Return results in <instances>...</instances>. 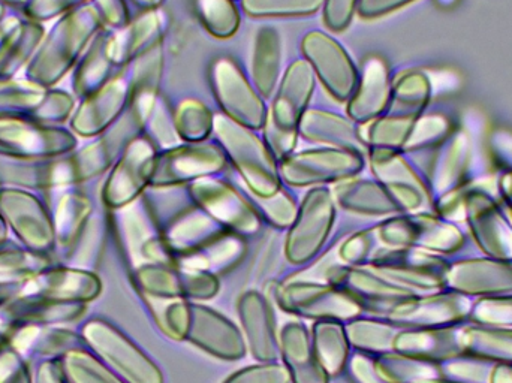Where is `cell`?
Returning a JSON list of instances; mask_svg holds the SVG:
<instances>
[{
	"label": "cell",
	"mask_w": 512,
	"mask_h": 383,
	"mask_svg": "<svg viewBox=\"0 0 512 383\" xmlns=\"http://www.w3.org/2000/svg\"><path fill=\"white\" fill-rule=\"evenodd\" d=\"M213 134L249 192L268 196L282 189L279 164L254 129L218 114L215 116Z\"/></svg>",
	"instance_id": "cell-1"
},
{
	"label": "cell",
	"mask_w": 512,
	"mask_h": 383,
	"mask_svg": "<svg viewBox=\"0 0 512 383\" xmlns=\"http://www.w3.org/2000/svg\"><path fill=\"white\" fill-rule=\"evenodd\" d=\"M336 220V199L327 186H316L298 204V213L289 228L285 255L291 264L304 265L312 261L333 229Z\"/></svg>",
	"instance_id": "cell-2"
},
{
	"label": "cell",
	"mask_w": 512,
	"mask_h": 383,
	"mask_svg": "<svg viewBox=\"0 0 512 383\" xmlns=\"http://www.w3.org/2000/svg\"><path fill=\"white\" fill-rule=\"evenodd\" d=\"M364 158L360 153L333 147L303 150L280 162V179L294 188L337 185L357 177L363 171Z\"/></svg>",
	"instance_id": "cell-3"
},
{
	"label": "cell",
	"mask_w": 512,
	"mask_h": 383,
	"mask_svg": "<svg viewBox=\"0 0 512 383\" xmlns=\"http://www.w3.org/2000/svg\"><path fill=\"white\" fill-rule=\"evenodd\" d=\"M210 83L224 116L254 131L264 128L268 117L264 98L233 59L219 57L213 62Z\"/></svg>",
	"instance_id": "cell-4"
},
{
	"label": "cell",
	"mask_w": 512,
	"mask_h": 383,
	"mask_svg": "<svg viewBox=\"0 0 512 383\" xmlns=\"http://www.w3.org/2000/svg\"><path fill=\"white\" fill-rule=\"evenodd\" d=\"M271 300L283 312L313 321H336L346 324L360 318L363 310L348 295L334 286L313 282H291L277 285Z\"/></svg>",
	"instance_id": "cell-5"
},
{
	"label": "cell",
	"mask_w": 512,
	"mask_h": 383,
	"mask_svg": "<svg viewBox=\"0 0 512 383\" xmlns=\"http://www.w3.org/2000/svg\"><path fill=\"white\" fill-rule=\"evenodd\" d=\"M188 193L194 205L206 211L228 231L245 238L261 231L262 219L251 199L225 180L218 177L197 180L188 186Z\"/></svg>",
	"instance_id": "cell-6"
},
{
	"label": "cell",
	"mask_w": 512,
	"mask_h": 383,
	"mask_svg": "<svg viewBox=\"0 0 512 383\" xmlns=\"http://www.w3.org/2000/svg\"><path fill=\"white\" fill-rule=\"evenodd\" d=\"M227 156L219 144L183 143L159 152L153 170V188L191 185L197 180L216 177L227 167Z\"/></svg>",
	"instance_id": "cell-7"
},
{
	"label": "cell",
	"mask_w": 512,
	"mask_h": 383,
	"mask_svg": "<svg viewBox=\"0 0 512 383\" xmlns=\"http://www.w3.org/2000/svg\"><path fill=\"white\" fill-rule=\"evenodd\" d=\"M301 53L316 78L336 101L348 102L358 83V71L342 44L322 30L301 39Z\"/></svg>",
	"instance_id": "cell-8"
},
{
	"label": "cell",
	"mask_w": 512,
	"mask_h": 383,
	"mask_svg": "<svg viewBox=\"0 0 512 383\" xmlns=\"http://www.w3.org/2000/svg\"><path fill=\"white\" fill-rule=\"evenodd\" d=\"M185 340L224 361L240 360L248 348L242 331L233 322L210 307L194 303Z\"/></svg>",
	"instance_id": "cell-9"
},
{
	"label": "cell",
	"mask_w": 512,
	"mask_h": 383,
	"mask_svg": "<svg viewBox=\"0 0 512 383\" xmlns=\"http://www.w3.org/2000/svg\"><path fill=\"white\" fill-rule=\"evenodd\" d=\"M327 283L348 295L361 310L382 312L403 303L406 292L376 273L352 265H334L327 271Z\"/></svg>",
	"instance_id": "cell-10"
},
{
	"label": "cell",
	"mask_w": 512,
	"mask_h": 383,
	"mask_svg": "<svg viewBox=\"0 0 512 383\" xmlns=\"http://www.w3.org/2000/svg\"><path fill=\"white\" fill-rule=\"evenodd\" d=\"M316 75L306 60H295L280 78L273 95L268 119L286 131H298L304 113L309 110L315 92Z\"/></svg>",
	"instance_id": "cell-11"
},
{
	"label": "cell",
	"mask_w": 512,
	"mask_h": 383,
	"mask_svg": "<svg viewBox=\"0 0 512 383\" xmlns=\"http://www.w3.org/2000/svg\"><path fill=\"white\" fill-rule=\"evenodd\" d=\"M158 149L146 135H138L123 150L119 167L111 177L108 201L113 205L134 202L152 183Z\"/></svg>",
	"instance_id": "cell-12"
},
{
	"label": "cell",
	"mask_w": 512,
	"mask_h": 383,
	"mask_svg": "<svg viewBox=\"0 0 512 383\" xmlns=\"http://www.w3.org/2000/svg\"><path fill=\"white\" fill-rule=\"evenodd\" d=\"M393 84L384 60L369 57L358 74V83L349 101L346 113L352 122L364 126L384 116L390 108Z\"/></svg>",
	"instance_id": "cell-13"
},
{
	"label": "cell",
	"mask_w": 512,
	"mask_h": 383,
	"mask_svg": "<svg viewBox=\"0 0 512 383\" xmlns=\"http://www.w3.org/2000/svg\"><path fill=\"white\" fill-rule=\"evenodd\" d=\"M239 316L246 346L259 363H274L279 357V336L276 331L270 300L256 291L240 297Z\"/></svg>",
	"instance_id": "cell-14"
},
{
	"label": "cell",
	"mask_w": 512,
	"mask_h": 383,
	"mask_svg": "<svg viewBox=\"0 0 512 383\" xmlns=\"http://www.w3.org/2000/svg\"><path fill=\"white\" fill-rule=\"evenodd\" d=\"M298 134L310 143L349 150L363 156L369 153V146L364 140L363 126L352 122L349 117L331 111L309 108L298 125Z\"/></svg>",
	"instance_id": "cell-15"
},
{
	"label": "cell",
	"mask_w": 512,
	"mask_h": 383,
	"mask_svg": "<svg viewBox=\"0 0 512 383\" xmlns=\"http://www.w3.org/2000/svg\"><path fill=\"white\" fill-rule=\"evenodd\" d=\"M225 232H228L227 228L194 205L176 214L162 229L161 235L176 259H179L203 249Z\"/></svg>",
	"instance_id": "cell-16"
},
{
	"label": "cell",
	"mask_w": 512,
	"mask_h": 383,
	"mask_svg": "<svg viewBox=\"0 0 512 383\" xmlns=\"http://www.w3.org/2000/svg\"><path fill=\"white\" fill-rule=\"evenodd\" d=\"M279 355L292 383H330V376L316 357L312 334L304 325L289 322L282 328Z\"/></svg>",
	"instance_id": "cell-17"
},
{
	"label": "cell",
	"mask_w": 512,
	"mask_h": 383,
	"mask_svg": "<svg viewBox=\"0 0 512 383\" xmlns=\"http://www.w3.org/2000/svg\"><path fill=\"white\" fill-rule=\"evenodd\" d=\"M134 62V72L129 81V110L144 129L156 102L161 98L159 92L165 65L164 41L141 54Z\"/></svg>",
	"instance_id": "cell-18"
},
{
	"label": "cell",
	"mask_w": 512,
	"mask_h": 383,
	"mask_svg": "<svg viewBox=\"0 0 512 383\" xmlns=\"http://www.w3.org/2000/svg\"><path fill=\"white\" fill-rule=\"evenodd\" d=\"M367 158L376 180L390 192L399 208H415L420 205L418 180L397 150L369 149Z\"/></svg>",
	"instance_id": "cell-19"
},
{
	"label": "cell",
	"mask_w": 512,
	"mask_h": 383,
	"mask_svg": "<svg viewBox=\"0 0 512 383\" xmlns=\"http://www.w3.org/2000/svg\"><path fill=\"white\" fill-rule=\"evenodd\" d=\"M165 17L159 9L144 11L140 17L125 24L123 29L108 42V53L116 63L132 62L141 54L164 41Z\"/></svg>",
	"instance_id": "cell-20"
},
{
	"label": "cell",
	"mask_w": 512,
	"mask_h": 383,
	"mask_svg": "<svg viewBox=\"0 0 512 383\" xmlns=\"http://www.w3.org/2000/svg\"><path fill=\"white\" fill-rule=\"evenodd\" d=\"M282 36L271 26L261 27L252 51L251 81L264 99L273 98L282 78Z\"/></svg>",
	"instance_id": "cell-21"
},
{
	"label": "cell",
	"mask_w": 512,
	"mask_h": 383,
	"mask_svg": "<svg viewBox=\"0 0 512 383\" xmlns=\"http://www.w3.org/2000/svg\"><path fill=\"white\" fill-rule=\"evenodd\" d=\"M331 192L336 199V204L345 208L349 213L385 216V214L396 213L400 210L393 196L378 180L372 182V180L352 177V179L334 185Z\"/></svg>",
	"instance_id": "cell-22"
},
{
	"label": "cell",
	"mask_w": 512,
	"mask_h": 383,
	"mask_svg": "<svg viewBox=\"0 0 512 383\" xmlns=\"http://www.w3.org/2000/svg\"><path fill=\"white\" fill-rule=\"evenodd\" d=\"M246 250L248 246L245 237L228 231L203 249L177 259V267L206 271L219 276L233 270L245 258Z\"/></svg>",
	"instance_id": "cell-23"
},
{
	"label": "cell",
	"mask_w": 512,
	"mask_h": 383,
	"mask_svg": "<svg viewBox=\"0 0 512 383\" xmlns=\"http://www.w3.org/2000/svg\"><path fill=\"white\" fill-rule=\"evenodd\" d=\"M99 343L131 383H164L161 369L137 346L111 331H102Z\"/></svg>",
	"instance_id": "cell-24"
},
{
	"label": "cell",
	"mask_w": 512,
	"mask_h": 383,
	"mask_svg": "<svg viewBox=\"0 0 512 383\" xmlns=\"http://www.w3.org/2000/svg\"><path fill=\"white\" fill-rule=\"evenodd\" d=\"M312 343L322 369L330 378L340 375L346 369L351 343L342 322H315L312 328Z\"/></svg>",
	"instance_id": "cell-25"
},
{
	"label": "cell",
	"mask_w": 512,
	"mask_h": 383,
	"mask_svg": "<svg viewBox=\"0 0 512 383\" xmlns=\"http://www.w3.org/2000/svg\"><path fill=\"white\" fill-rule=\"evenodd\" d=\"M195 12L204 29L218 39L233 38L242 23L234 0H195Z\"/></svg>",
	"instance_id": "cell-26"
},
{
	"label": "cell",
	"mask_w": 512,
	"mask_h": 383,
	"mask_svg": "<svg viewBox=\"0 0 512 383\" xmlns=\"http://www.w3.org/2000/svg\"><path fill=\"white\" fill-rule=\"evenodd\" d=\"M417 117L396 116V114H384L373 122L367 123L364 140L369 149H403L412 126Z\"/></svg>",
	"instance_id": "cell-27"
},
{
	"label": "cell",
	"mask_w": 512,
	"mask_h": 383,
	"mask_svg": "<svg viewBox=\"0 0 512 383\" xmlns=\"http://www.w3.org/2000/svg\"><path fill=\"white\" fill-rule=\"evenodd\" d=\"M174 120L183 143H203L215 129V114L195 99L180 102L174 110Z\"/></svg>",
	"instance_id": "cell-28"
},
{
	"label": "cell",
	"mask_w": 512,
	"mask_h": 383,
	"mask_svg": "<svg viewBox=\"0 0 512 383\" xmlns=\"http://www.w3.org/2000/svg\"><path fill=\"white\" fill-rule=\"evenodd\" d=\"M345 330L351 348L361 354H385L393 346V330L382 322L355 318L346 322Z\"/></svg>",
	"instance_id": "cell-29"
},
{
	"label": "cell",
	"mask_w": 512,
	"mask_h": 383,
	"mask_svg": "<svg viewBox=\"0 0 512 383\" xmlns=\"http://www.w3.org/2000/svg\"><path fill=\"white\" fill-rule=\"evenodd\" d=\"M430 86L427 78L418 72L402 75L393 84L390 113L396 116L417 117L429 99Z\"/></svg>",
	"instance_id": "cell-30"
},
{
	"label": "cell",
	"mask_w": 512,
	"mask_h": 383,
	"mask_svg": "<svg viewBox=\"0 0 512 383\" xmlns=\"http://www.w3.org/2000/svg\"><path fill=\"white\" fill-rule=\"evenodd\" d=\"M144 297L162 333L173 340H185L191 318V301L185 298Z\"/></svg>",
	"instance_id": "cell-31"
},
{
	"label": "cell",
	"mask_w": 512,
	"mask_h": 383,
	"mask_svg": "<svg viewBox=\"0 0 512 383\" xmlns=\"http://www.w3.org/2000/svg\"><path fill=\"white\" fill-rule=\"evenodd\" d=\"M324 0H240V8L249 17H310L321 11Z\"/></svg>",
	"instance_id": "cell-32"
},
{
	"label": "cell",
	"mask_w": 512,
	"mask_h": 383,
	"mask_svg": "<svg viewBox=\"0 0 512 383\" xmlns=\"http://www.w3.org/2000/svg\"><path fill=\"white\" fill-rule=\"evenodd\" d=\"M137 282L144 295L156 298H183L179 267L146 264L137 271Z\"/></svg>",
	"instance_id": "cell-33"
},
{
	"label": "cell",
	"mask_w": 512,
	"mask_h": 383,
	"mask_svg": "<svg viewBox=\"0 0 512 383\" xmlns=\"http://www.w3.org/2000/svg\"><path fill=\"white\" fill-rule=\"evenodd\" d=\"M249 199L258 211L262 222L270 223L274 228L289 229L297 217V201L283 189L268 196H258L249 192Z\"/></svg>",
	"instance_id": "cell-34"
},
{
	"label": "cell",
	"mask_w": 512,
	"mask_h": 383,
	"mask_svg": "<svg viewBox=\"0 0 512 383\" xmlns=\"http://www.w3.org/2000/svg\"><path fill=\"white\" fill-rule=\"evenodd\" d=\"M146 131V137L152 141L153 146L158 152L174 149V147L183 144L177 131L176 120H174V111L167 104L164 98H159L155 108L150 113L143 132Z\"/></svg>",
	"instance_id": "cell-35"
},
{
	"label": "cell",
	"mask_w": 512,
	"mask_h": 383,
	"mask_svg": "<svg viewBox=\"0 0 512 383\" xmlns=\"http://www.w3.org/2000/svg\"><path fill=\"white\" fill-rule=\"evenodd\" d=\"M180 283H182V297L188 301L210 300L219 292V279L215 274L206 271L188 270L179 267Z\"/></svg>",
	"instance_id": "cell-36"
},
{
	"label": "cell",
	"mask_w": 512,
	"mask_h": 383,
	"mask_svg": "<svg viewBox=\"0 0 512 383\" xmlns=\"http://www.w3.org/2000/svg\"><path fill=\"white\" fill-rule=\"evenodd\" d=\"M261 131H264L262 140L267 144L268 150H270L273 158L276 159L277 164L285 161L292 153H295L298 137H300L298 131H286V129L279 128L268 117Z\"/></svg>",
	"instance_id": "cell-37"
},
{
	"label": "cell",
	"mask_w": 512,
	"mask_h": 383,
	"mask_svg": "<svg viewBox=\"0 0 512 383\" xmlns=\"http://www.w3.org/2000/svg\"><path fill=\"white\" fill-rule=\"evenodd\" d=\"M224 383H291V378L286 367L274 361L239 370Z\"/></svg>",
	"instance_id": "cell-38"
},
{
	"label": "cell",
	"mask_w": 512,
	"mask_h": 383,
	"mask_svg": "<svg viewBox=\"0 0 512 383\" xmlns=\"http://www.w3.org/2000/svg\"><path fill=\"white\" fill-rule=\"evenodd\" d=\"M360 0H324L322 3V18L328 30L342 33L351 26L358 11Z\"/></svg>",
	"instance_id": "cell-39"
},
{
	"label": "cell",
	"mask_w": 512,
	"mask_h": 383,
	"mask_svg": "<svg viewBox=\"0 0 512 383\" xmlns=\"http://www.w3.org/2000/svg\"><path fill=\"white\" fill-rule=\"evenodd\" d=\"M370 249H372V235L369 231H361L346 238L345 243L340 247L339 256L343 264L358 267L369 258Z\"/></svg>",
	"instance_id": "cell-40"
},
{
	"label": "cell",
	"mask_w": 512,
	"mask_h": 383,
	"mask_svg": "<svg viewBox=\"0 0 512 383\" xmlns=\"http://www.w3.org/2000/svg\"><path fill=\"white\" fill-rule=\"evenodd\" d=\"M349 378L352 383H388L376 369L375 361L366 354H355L349 357Z\"/></svg>",
	"instance_id": "cell-41"
},
{
	"label": "cell",
	"mask_w": 512,
	"mask_h": 383,
	"mask_svg": "<svg viewBox=\"0 0 512 383\" xmlns=\"http://www.w3.org/2000/svg\"><path fill=\"white\" fill-rule=\"evenodd\" d=\"M412 2L415 0H360L357 14L364 20H375Z\"/></svg>",
	"instance_id": "cell-42"
},
{
	"label": "cell",
	"mask_w": 512,
	"mask_h": 383,
	"mask_svg": "<svg viewBox=\"0 0 512 383\" xmlns=\"http://www.w3.org/2000/svg\"><path fill=\"white\" fill-rule=\"evenodd\" d=\"M102 11L105 17L114 26H125L128 24V11H126L125 0H101Z\"/></svg>",
	"instance_id": "cell-43"
},
{
	"label": "cell",
	"mask_w": 512,
	"mask_h": 383,
	"mask_svg": "<svg viewBox=\"0 0 512 383\" xmlns=\"http://www.w3.org/2000/svg\"><path fill=\"white\" fill-rule=\"evenodd\" d=\"M132 2L143 8L144 11H155V9L161 8L164 0H132Z\"/></svg>",
	"instance_id": "cell-44"
}]
</instances>
